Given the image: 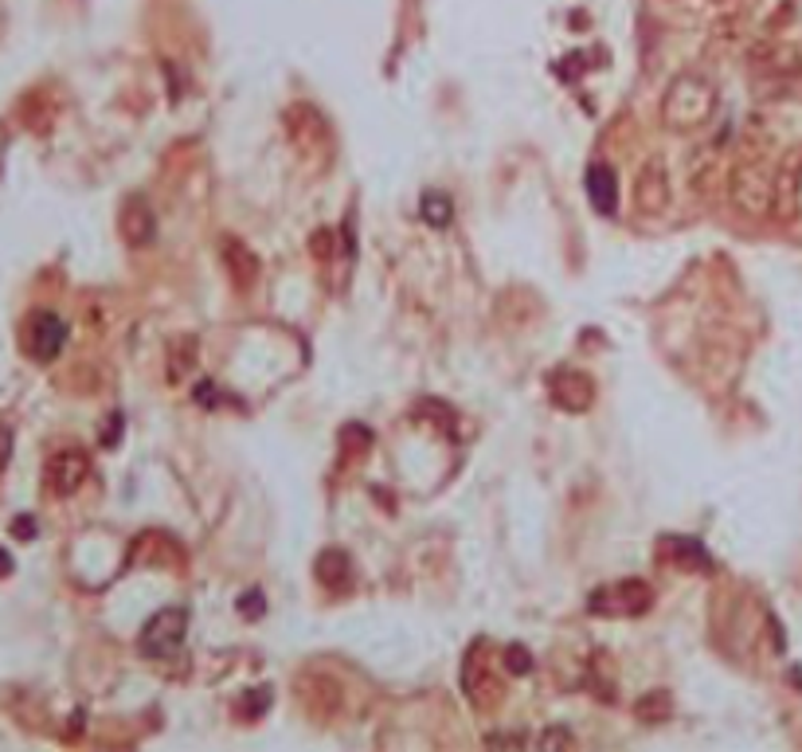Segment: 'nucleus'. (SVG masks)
<instances>
[{
	"label": "nucleus",
	"mask_w": 802,
	"mask_h": 752,
	"mask_svg": "<svg viewBox=\"0 0 802 752\" xmlns=\"http://www.w3.org/2000/svg\"><path fill=\"white\" fill-rule=\"evenodd\" d=\"M716 114V87L704 79L701 71H686L669 82L666 95H661V125L666 130H704Z\"/></svg>",
	"instance_id": "obj_1"
},
{
	"label": "nucleus",
	"mask_w": 802,
	"mask_h": 752,
	"mask_svg": "<svg viewBox=\"0 0 802 752\" xmlns=\"http://www.w3.org/2000/svg\"><path fill=\"white\" fill-rule=\"evenodd\" d=\"M779 162V157H776ZM776 162L764 153H744L740 162L732 165V204L744 215H767L771 212V180H776Z\"/></svg>",
	"instance_id": "obj_2"
},
{
	"label": "nucleus",
	"mask_w": 802,
	"mask_h": 752,
	"mask_svg": "<svg viewBox=\"0 0 802 752\" xmlns=\"http://www.w3.org/2000/svg\"><path fill=\"white\" fill-rule=\"evenodd\" d=\"M802 212V145L787 150L776 162V180H771V220L791 224Z\"/></svg>",
	"instance_id": "obj_3"
},
{
	"label": "nucleus",
	"mask_w": 802,
	"mask_h": 752,
	"mask_svg": "<svg viewBox=\"0 0 802 752\" xmlns=\"http://www.w3.org/2000/svg\"><path fill=\"white\" fill-rule=\"evenodd\" d=\"M185 631H188L185 608L157 611L142 631V654L145 659H177L180 646H185Z\"/></svg>",
	"instance_id": "obj_4"
},
{
	"label": "nucleus",
	"mask_w": 802,
	"mask_h": 752,
	"mask_svg": "<svg viewBox=\"0 0 802 752\" xmlns=\"http://www.w3.org/2000/svg\"><path fill=\"white\" fill-rule=\"evenodd\" d=\"M650 604H654V591H650V584H642V580L606 584V588H595L588 596L591 616H642Z\"/></svg>",
	"instance_id": "obj_5"
},
{
	"label": "nucleus",
	"mask_w": 802,
	"mask_h": 752,
	"mask_svg": "<svg viewBox=\"0 0 802 752\" xmlns=\"http://www.w3.org/2000/svg\"><path fill=\"white\" fill-rule=\"evenodd\" d=\"M548 392L560 403L564 412H588L591 400H595V385H591L588 373H576V368H560V373L548 376Z\"/></svg>",
	"instance_id": "obj_6"
},
{
	"label": "nucleus",
	"mask_w": 802,
	"mask_h": 752,
	"mask_svg": "<svg viewBox=\"0 0 802 752\" xmlns=\"http://www.w3.org/2000/svg\"><path fill=\"white\" fill-rule=\"evenodd\" d=\"M634 204H638L642 215L666 212V204H669V173H666V165H661V157H650V162L642 165L638 185H634Z\"/></svg>",
	"instance_id": "obj_7"
},
{
	"label": "nucleus",
	"mask_w": 802,
	"mask_h": 752,
	"mask_svg": "<svg viewBox=\"0 0 802 752\" xmlns=\"http://www.w3.org/2000/svg\"><path fill=\"white\" fill-rule=\"evenodd\" d=\"M87 475H90L87 455H82V451H75V447H63L59 455L47 463V483H52L55 494H75Z\"/></svg>",
	"instance_id": "obj_8"
},
{
	"label": "nucleus",
	"mask_w": 802,
	"mask_h": 752,
	"mask_svg": "<svg viewBox=\"0 0 802 752\" xmlns=\"http://www.w3.org/2000/svg\"><path fill=\"white\" fill-rule=\"evenodd\" d=\"M63 341H67V322L55 318V313H36L32 325H27V345L36 353L40 361H52L59 357Z\"/></svg>",
	"instance_id": "obj_9"
},
{
	"label": "nucleus",
	"mask_w": 802,
	"mask_h": 752,
	"mask_svg": "<svg viewBox=\"0 0 802 752\" xmlns=\"http://www.w3.org/2000/svg\"><path fill=\"white\" fill-rule=\"evenodd\" d=\"M157 232V215H153L149 200L145 197H130L122 208V235L130 247H145Z\"/></svg>",
	"instance_id": "obj_10"
},
{
	"label": "nucleus",
	"mask_w": 802,
	"mask_h": 752,
	"mask_svg": "<svg viewBox=\"0 0 802 752\" xmlns=\"http://www.w3.org/2000/svg\"><path fill=\"white\" fill-rule=\"evenodd\" d=\"M588 197H591V204H595L603 215L615 212V204H619V180H615V173L606 169V165H591V169H588Z\"/></svg>",
	"instance_id": "obj_11"
},
{
	"label": "nucleus",
	"mask_w": 802,
	"mask_h": 752,
	"mask_svg": "<svg viewBox=\"0 0 802 752\" xmlns=\"http://www.w3.org/2000/svg\"><path fill=\"white\" fill-rule=\"evenodd\" d=\"M318 580L325 584V588H333V591L348 588L353 573H348V556L341 553V549H330V553L318 556Z\"/></svg>",
	"instance_id": "obj_12"
},
{
	"label": "nucleus",
	"mask_w": 802,
	"mask_h": 752,
	"mask_svg": "<svg viewBox=\"0 0 802 752\" xmlns=\"http://www.w3.org/2000/svg\"><path fill=\"white\" fill-rule=\"evenodd\" d=\"M223 263L232 267V278H235V287H250L255 283V275H259V263H255V255H250L243 243H235V240H227L223 243Z\"/></svg>",
	"instance_id": "obj_13"
},
{
	"label": "nucleus",
	"mask_w": 802,
	"mask_h": 752,
	"mask_svg": "<svg viewBox=\"0 0 802 752\" xmlns=\"http://www.w3.org/2000/svg\"><path fill=\"white\" fill-rule=\"evenodd\" d=\"M420 212H423V220H427L431 228H446L450 220H455V204H450V197H446V192H423Z\"/></svg>",
	"instance_id": "obj_14"
},
{
	"label": "nucleus",
	"mask_w": 802,
	"mask_h": 752,
	"mask_svg": "<svg viewBox=\"0 0 802 752\" xmlns=\"http://www.w3.org/2000/svg\"><path fill=\"white\" fill-rule=\"evenodd\" d=\"M634 714H638L642 721H650V726H654V721H666V717L673 714V701H669V694H661V689H658V694H646V698L634 706Z\"/></svg>",
	"instance_id": "obj_15"
},
{
	"label": "nucleus",
	"mask_w": 802,
	"mask_h": 752,
	"mask_svg": "<svg viewBox=\"0 0 802 752\" xmlns=\"http://www.w3.org/2000/svg\"><path fill=\"white\" fill-rule=\"evenodd\" d=\"M505 666H509V674L533 671V654H528L525 646H509V651H505Z\"/></svg>",
	"instance_id": "obj_16"
}]
</instances>
